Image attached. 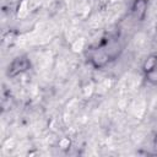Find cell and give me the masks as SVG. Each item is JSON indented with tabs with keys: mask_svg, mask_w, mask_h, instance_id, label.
Listing matches in <instances>:
<instances>
[{
	"mask_svg": "<svg viewBox=\"0 0 157 157\" xmlns=\"http://www.w3.org/2000/svg\"><path fill=\"white\" fill-rule=\"evenodd\" d=\"M156 69H157V55H150L144 64V70L147 74H151L156 71Z\"/></svg>",
	"mask_w": 157,
	"mask_h": 157,
	"instance_id": "cell-1",
	"label": "cell"
},
{
	"mask_svg": "<svg viewBox=\"0 0 157 157\" xmlns=\"http://www.w3.org/2000/svg\"><path fill=\"white\" fill-rule=\"evenodd\" d=\"M145 10H146V1L145 0H137L135 2L134 6V13L136 15L137 18H142V16L145 15Z\"/></svg>",
	"mask_w": 157,
	"mask_h": 157,
	"instance_id": "cell-2",
	"label": "cell"
},
{
	"mask_svg": "<svg viewBox=\"0 0 157 157\" xmlns=\"http://www.w3.org/2000/svg\"><path fill=\"white\" fill-rule=\"evenodd\" d=\"M23 64H26V60L22 59V58H17V59L12 63V65H11V70L15 71V72H18V71L26 69V65H23Z\"/></svg>",
	"mask_w": 157,
	"mask_h": 157,
	"instance_id": "cell-3",
	"label": "cell"
}]
</instances>
